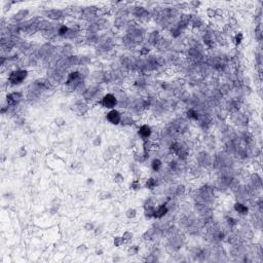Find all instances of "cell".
I'll return each instance as SVG.
<instances>
[{
  "instance_id": "cell-1",
  "label": "cell",
  "mask_w": 263,
  "mask_h": 263,
  "mask_svg": "<svg viewBox=\"0 0 263 263\" xmlns=\"http://www.w3.org/2000/svg\"><path fill=\"white\" fill-rule=\"evenodd\" d=\"M27 77H28V70L16 69L9 73V77H7V82L12 85H21Z\"/></svg>"
},
{
  "instance_id": "cell-2",
  "label": "cell",
  "mask_w": 263,
  "mask_h": 263,
  "mask_svg": "<svg viewBox=\"0 0 263 263\" xmlns=\"http://www.w3.org/2000/svg\"><path fill=\"white\" fill-rule=\"evenodd\" d=\"M100 104H101L102 107L106 108L108 110H112L115 109V107H117L118 101L116 99L115 95L112 93H108L103 95L101 101H100Z\"/></svg>"
},
{
  "instance_id": "cell-3",
  "label": "cell",
  "mask_w": 263,
  "mask_h": 263,
  "mask_svg": "<svg viewBox=\"0 0 263 263\" xmlns=\"http://www.w3.org/2000/svg\"><path fill=\"white\" fill-rule=\"evenodd\" d=\"M24 99V95L22 92L19 91H15L12 92V93H9L5 97V102L7 103L9 107H16L18 105H20V103L23 101Z\"/></svg>"
},
{
  "instance_id": "cell-4",
  "label": "cell",
  "mask_w": 263,
  "mask_h": 263,
  "mask_svg": "<svg viewBox=\"0 0 263 263\" xmlns=\"http://www.w3.org/2000/svg\"><path fill=\"white\" fill-rule=\"evenodd\" d=\"M196 164H199V167H211L212 166V156L207 151H199L196 154Z\"/></svg>"
},
{
  "instance_id": "cell-5",
  "label": "cell",
  "mask_w": 263,
  "mask_h": 263,
  "mask_svg": "<svg viewBox=\"0 0 263 263\" xmlns=\"http://www.w3.org/2000/svg\"><path fill=\"white\" fill-rule=\"evenodd\" d=\"M106 120L113 126H118V124H120L121 113L117 109L109 110L106 114Z\"/></svg>"
},
{
  "instance_id": "cell-6",
  "label": "cell",
  "mask_w": 263,
  "mask_h": 263,
  "mask_svg": "<svg viewBox=\"0 0 263 263\" xmlns=\"http://www.w3.org/2000/svg\"><path fill=\"white\" fill-rule=\"evenodd\" d=\"M44 17H47L50 21H59L65 17V10L58 9H47L44 12Z\"/></svg>"
},
{
  "instance_id": "cell-7",
  "label": "cell",
  "mask_w": 263,
  "mask_h": 263,
  "mask_svg": "<svg viewBox=\"0 0 263 263\" xmlns=\"http://www.w3.org/2000/svg\"><path fill=\"white\" fill-rule=\"evenodd\" d=\"M168 214H169V209H168L167 202H164L162 204H161L157 208H155L154 210V215L153 218L156 219V220H161L166 217Z\"/></svg>"
},
{
  "instance_id": "cell-8",
  "label": "cell",
  "mask_w": 263,
  "mask_h": 263,
  "mask_svg": "<svg viewBox=\"0 0 263 263\" xmlns=\"http://www.w3.org/2000/svg\"><path fill=\"white\" fill-rule=\"evenodd\" d=\"M29 9H19L15 15H12V22L13 24H20V23H23L25 22L26 18L29 16Z\"/></svg>"
},
{
  "instance_id": "cell-9",
  "label": "cell",
  "mask_w": 263,
  "mask_h": 263,
  "mask_svg": "<svg viewBox=\"0 0 263 263\" xmlns=\"http://www.w3.org/2000/svg\"><path fill=\"white\" fill-rule=\"evenodd\" d=\"M152 133H153L152 127L149 126V124H142V126L138 129V136H139L143 141L150 139Z\"/></svg>"
},
{
  "instance_id": "cell-10",
  "label": "cell",
  "mask_w": 263,
  "mask_h": 263,
  "mask_svg": "<svg viewBox=\"0 0 263 263\" xmlns=\"http://www.w3.org/2000/svg\"><path fill=\"white\" fill-rule=\"evenodd\" d=\"M73 107H74V110L76 111L77 113H79V114H82V115L85 114V113L88 112V109H89L88 102H85L83 99L76 100L74 104H73Z\"/></svg>"
},
{
  "instance_id": "cell-11",
  "label": "cell",
  "mask_w": 263,
  "mask_h": 263,
  "mask_svg": "<svg viewBox=\"0 0 263 263\" xmlns=\"http://www.w3.org/2000/svg\"><path fill=\"white\" fill-rule=\"evenodd\" d=\"M161 38V36L159 31H157V30H153V31H151L150 33L148 34L147 42H148L149 45H151V47H156V44L158 43Z\"/></svg>"
},
{
  "instance_id": "cell-12",
  "label": "cell",
  "mask_w": 263,
  "mask_h": 263,
  "mask_svg": "<svg viewBox=\"0 0 263 263\" xmlns=\"http://www.w3.org/2000/svg\"><path fill=\"white\" fill-rule=\"evenodd\" d=\"M55 28H56V26H55V24H54V22L50 20H41L38 24V31H41L42 33L50 31V30H53Z\"/></svg>"
},
{
  "instance_id": "cell-13",
  "label": "cell",
  "mask_w": 263,
  "mask_h": 263,
  "mask_svg": "<svg viewBox=\"0 0 263 263\" xmlns=\"http://www.w3.org/2000/svg\"><path fill=\"white\" fill-rule=\"evenodd\" d=\"M234 210L238 214V215H241V216H247V215L249 214L250 208H249L247 205L244 204V202H237L234 204Z\"/></svg>"
},
{
  "instance_id": "cell-14",
  "label": "cell",
  "mask_w": 263,
  "mask_h": 263,
  "mask_svg": "<svg viewBox=\"0 0 263 263\" xmlns=\"http://www.w3.org/2000/svg\"><path fill=\"white\" fill-rule=\"evenodd\" d=\"M78 80H83L82 78L80 77V74L77 70H74V71H70L68 74H67V78L66 81H65V85H70V83L76 82Z\"/></svg>"
},
{
  "instance_id": "cell-15",
  "label": "cell",
  "mask_w": 263,
  "mask_h": 263,
  "mask_svg": "<svg viewBox=\"0 0 263 263\" xmlns=\"http://www.w3.org/2000/svg\"><path fill=\"white\" fill-rule=\"evenodd\" d=\"M189 26H191L193 29H202V27L205 26V23H204V21H202V19L199 17V16L191 15V19H190Z\"/></svg>"
},
{
  "instance_id": "cell-16",
  "label": "cell",
  "mask_w": 263,
  "mask_h": 263,
  "mask_svg": "<svg viewBox=\"0 0 263 263\" xmlns=\"http://www.w3.org/2000/svg\"><path fill=\"white\" fill-rule=\"evenodd\" d=\"M186 115V119H189V120H193V121H197L199 118L200 113L199 112V110L195 109V108H188L185 112Z\"/></svg>"
},
{
  "instance_id": "cell-17",
  "label": "cell",
  "mask_w": 263,
  "mask_h": 263,
  "mask_svg": "<svg viewBox=\"0 0 263 263\" xmlns=\"http://www.w3.org/2000/svg\"><path fill=\"white\" fill-rule=\"evenodd\" d=\"M136 123L132 114H121L120 124L123 126H132Z\"/></svg>"
},
{
  "instance_id": "cell-18",
  "label": "cell",
  "mask_w": 263,
  "mask_h": 263,
  "mask_svg": "<svg viewBox=\"0 0 263 263\" xmlns=\"http://www.w3.org/2000/svg\"><path fill=\"white\" fill-rule=\"evenodd\" d=\"M250 184H252V185H254L255 187H258V188L261 189L262 187V178L261 176H260L258 173H253V174H251L250 176V182H249Z\"/></svg>"
},
{
  "instance_id": "cell-19",
  "label": "cell",
  "mask_w": 263,
  "mask_h": 263,
  "mask_svg": "<svg viewBox=\"0 0 263 263\" xmlns=\"http://www.w3.org/2000/svg\"><path fill=\"white\" fill-rule=\"evenodd\" d=\"M129 22H130V21L127 20V18L116 17L114 22H113V27H115V28L118 29V30H121V29L126 28Z\"/></svg>"
},
{
  "instance_id": "cell-20",
  "label": "cell",
  "mask_w": 263,
  "mask_h": 263,
  "mask_svg": "<svg viewBox=\"0 0 263 263\" xmlns=\"http://www.w3.org/2000/svg\"><path fill=\"white\" fill-rule=\"evenodd\" d=\"M159 185V180L156 178H153V177H150L148 178L147 180L145 181V188L146 189H149V190H154L157 186Z\"/></svg>"
},
{
  "instance_id": "cell-21",
  "label": "cell",
  "mask_w": 263,
  "mask_h": 263,
  "mask_svg": "<svg viewBox=\"0 0 263 263\" xmlns=\"http://www.w3.org/2000/svg\"><path fill=\"white\" fill-rule=\"evenodd\" d=\"M162 164H164V162H162L161 159L158 158V157H155V158H153L151 161L150 166L154 173H159L162 169Z\"/></svg>"
},
{
  "instance_id": "cell-22",
  "label": "cell",
  "mask_w": 263,
  "mask_h": 263,
  "mask_svg": "<svg viewBox=\"0 0 263 263\" xmlns=\"http://www.w3.org/2000/svg\"><path fill=\"white\" fill-rule=\"evenodd\" d=\"M115 152H116V147H115V146H110L109 148H107L106 150L103 152V158H104V161H109L110 159H112L113 156H114Z\"/></svg>"
},
{
  "instance_id": "cell-23",
  "label": "cell",
  "mask_w": 263,
  "mask_h": 263,
  "mask_svg": "<svg viewBox=\"0 0 263 263\" xmlns=\"http://www.w3.org/2000/svg\"><path fill=\"white\" fill-rule=\"evenodd\" d=\"M91 76L95 80V82L98 83V85L104 82V71H103V70H97V71H94L91 74Z\"/></svg>"
},
{
  "instance_id": "cell-24",
  "label": "cell",
  "mask_w": 263,
  "mask_h": 263,
  "mask_svg": "<svg viewBox=\"0 0 263 263\" xmlns=\"http://www.w3.org/2000/svg\"><path fill=\"white\" fill-rule=\"evenodd\" d=\"M224 221H225V224L227 225V227L230 228V229L234 228V227H237L238 225V220H237V219L234 218V217H232V216H230V215L225 216Z\"/></svg>"
},
{
  "instance_id": "cell-25",
  "label": "cell",
  "mask_w": 263,
  "mask_h": 263,
  "mask_svg": "<svg viewBox=\"0 0 263 263\" xmlns=\"http://www.w3.org/2000/svg\"><path fill=\"white\" fill-rule=\"evenodd\" d=\"M77 71L79 72L80 77L82 78L83 80H85L86 78L91 76V70L88 66H78Z\"/></svg>"
},
{
  "instance_id": "cell-26",
  "label": "cell",
  "mask_w": 263,
  "mask_h": 263,
  "mask_svg": "<svg viewBox=\"0 0 263 263\" xmlns=\"http://www.w3.org/2000/svg\"><path fill=\"white\" fill-rule=\"evenodd\" d=\"M151 19H152V16H151L150 10L145 9L144 10H143V12L140 15V17L138 20H139L140 22H142V23H147V22L151 20Z\"/></svg>"
},
{
  "instance_id": "cell-27",
  "label": "cell",
  "mask_w": 263,
  "mask_h": 263,
  "mask_svg": "<svg viewBox=\"0 0 263 263\" xmlns=\"http://www.w3.org/2000/svg\"><path fill=\"white\" fill-rule=\"evenodd\" d=\"M57 31H58V36L61 37V38H64V36L69 31V26L65 25V24H61L60 26L57 27Z\"/></svg>"
},
{
  "instance_id": "cell-28",
  "label": "cell",
  "mask_w": 263,
  "mask_h": 263,
  "mask_svg": "<svg viewBox=\"0 0 263 263\" xmlns=\"http://www.w3.org/2000/svg\"><path fill=\"white\" fill-rule=\"evenodd\" d=\"M70 66H80V56L73 55L68 58Z\"/></svg>"
},
{
  "instance_id": "cell-29",
  "label": "cell",
  "mask_w": 263,
  "mask_h": 263,
  "mask_svg": "<svg viewBox=\"0 0 263 263\" xmlns=\"http://www.w3.org/2000/svg\"><path fill=\"white\" fill-rule=\"evenodd\" d=\"M186 193V187L183 184L176 185V197H181Z\"/></svg>"
},
{
  "instance_id": "cell-30",
  "label": "cell",
  "mask_w": 263,
  "mask_h": 263,
  "mask_svg": "<svg viewBox=\"0 0 263 263\" xmlns=\"http://www.w3.org/2000/svg\"><path fill=\"white\" fill-rule=\"evenodd\" d=\"M154 210H155V207H147V208H144V217H145L146 219H147V220L153 218Z\"/></svg>"
},
{
  "instance_id": "cell-31",
  "label": "cell",
  "mask_w": 263,
  "mask_h": 263,
  "mask_svg": "<svg viewBox=\"0 0 263 263\" xmlns=\"http://www.w3.org/2000/svg\"><path fill=\"white\" fill-rule=\"evenodd\" d=\"M112 181L115 184H117V185H120V184H123L124 182V177L121 173H115L112 177Z\"/></svg>"
},
{
  "instance_id": "cell-32",
  "label": "cell",
  "mask_w": 263,
  "mask_h": 263,
  "mask_svg": "<svg viewBox=\"0 0 263 263\" xmlns=\"http://www.w3.org/2000/svg\"><path fill=\"white\" fill-rule=\"evenodd\" d=\"M141 188H142V185H141L139 179H135V180H133L131 184H130V189L133 191H138V190H141Z\"/></svg>"
},
{
  "instance_id": "cell-33",
  "label": "cell",
  "mask_w": 263,
  "mask_h": 263,
  "mask_svg": "<svg viewBox=\"0 0 263 263\" xmlns=\"http://www.w3.org/2000/svg\"><path fill=\"white\" fill-rule=\"evenodd\" d=\"M140 251V248L138 245H132L127 248V255L129 256H136Z\"/></svg>"
},
{
  "instance_id": "cell-34",
  "label": "cell",
  "mask_w": 263,
  "mask_h": 263,
  "mask_svg": "<svg viewBox=\"0 0 263 263\" xmlns=\"http://www.w3.org/2000/svg\"><path fill=\"white\" fill-rule=\"evenodd\" d=\"M232 32H234V28L232 27H230L228 24H225V25L222 27V32L221 34L223 35V36H230V35L232 34Z\"/></svg>"
},
{
  "instance_id": "cell-35",
  "label": "cell",
  "mask_w": 263,
  "mask_h": 263,
  "mask_svg": "<svg viewBox=\"0 0 263 263\" xmlns=\"http://www.w3.org/2000/svg\"><path fill=\"white\" fill-rule=\"evenodd\" d=\"M155 202L156 200L154 197L150 196V197H147L144 202H143V208H147V207H155Z\"/></svg>"
},
{
  "instance_id": "cell-36",
  "label": "cell",
  "mask_w": 263,
  "mask_h": 263,
  "mask_svg": "<svg viewBox=\"0 0 263 263\" xmlns=\"http://www.w3.org/2000/svg\"><path fill=\"white\" fill-rule=\"evenodd\" d=\"M205 143L209 148L215 147V138L213 136H211V135H208V136H206L205 138Z\"/></svg>"
},
{
  "instance_id": "cell-37",
  "label": "cell",
  "mask_w": 263,
  "mask_h": 263,
  "mask_svg": "<svg viewBox=\"0 0 263 263\" xmlns=\"http://www.w3.org/2000/svg\"><path fill=\"white\" fill-rule=\"evenodd\" d=\"M126 217L127 219H134L137 217V210L134 208H130L126 211Z\"/></svg>"
},
{
  "instance_id": "cell-38",
  "label": "cell",
  "mask_w": 263,
  "mask_h": 263,
  "mask_svg": "<svg viewBox=\"0 0 263 263\" xmlns=\"http://www.w3.org/2000/svg\"><path fill=\"white\" fill-rule=\"evenodd\" d=\"M111 197H112V194H111L110 191L103 190L99 193V199L100 200H107V199H110Z\"/></svg>"
},
{
  "instance_id": "cell-39",
  "label": "cell",
  "mask_w": 263,
  "mask_h": 263,
  "mask_svg": "<svg viewBox=\"0 0 263 263\" xmlns=\"http://www.w3.org/2000/svg\"><path fill=\"white\" fill-rule=\"evenodd\" d=\"M121 237H123L124 243H129V242H131V241H133V238H134V234H133L132 231L126 230V231L123 232Z\"/></svg>"
},
{
  "instance_id": "cell-40",
  "label": "cell",
  "mask_w": 263,
  "mask_h": 263,
  "mask_svg": "<svg viewBox=\"0 0 263 263\" xmlns=\"http://www.w3.org/2000/svg\"><path fill=\"white\" fill-rule=\"evenodd\" d=\"M15 124L17 126H26V119L24 116L22 115H18L17 117L15 118Z\"/></svg>"
},
{
  "instance_id": "cell-41",
  "label": "cell",
  "mask_w": 263,
  "mask_h": 263,
  "mask_svg": "<svg viewBox=\"0 0 263 263\" xmlns=\"http://www.w3.org/2000/svg\"><path fill=\"white\" fill-rule=\"evenodd\" d=\"M88 250V246L85 245V244H80V245H78L76 247V254L78 255H83L85 253H86Z\"/></svg>"
},
{
  "instance_id": "cell-42",
  "label": "cell",
  "mask_w": 263,
  "mask_h": 263,
  "mask_svg": "<svg viewBox=\"0 0 263 263\" xmlns=\"http://www.w3.org/2000/svg\"><path fill=\"white\" fill-rule=\"evenodd\" d=\"M150 50H151L150 47H148V45H143L139 50V55L140 57H148V55L150 54Z\"/></svg>"
},
{
  "instance_id": "cell-43",
  "label": "cell",
  "mask_w": 263,
  "mask_h": 263,
  "mask_svg": "<svg viewBox=\"0 0 263 263\" xmlns=\"http://www.w3.org/2000/svg\"><path fill=\"white\" fill-rule=\"evenodd\" d=\"M124 244V241L123 237H119V235H116V237H113V245H114V247H116V248H119V247H121Z\"/></svg>"
},
{
  "instance_id": "cell-44",
  "label": "cell",
  "mask_w": 263,
  "mask_h": 263,
  "mask_svg": "<svg viewBox=\"0 0 263 263\" xmlns=\"http://www.w3.org/2000/svg\"><path fill=\"white\" fill-rule=\"evenodd\" d=\"M54 123H55V124L58 127H63L66 126V120H65V118L63 116H58V117H56Z\"/></svg>"
},
{
  "instance_id": "cell-45",
  "label": "cell",
  "mask_w": 263,
  "mask_h": 263,
  "mask_svg": "<svg viewBox=\"0 0 263 263\" xmlns=\"http://www.w3.org/2000/svg\"><path fill=\"white\" fill-rule=\"evenodd\" d=\"M243 40H244V34L242 33V32H238V33H237L234 35V41L235 45H240L241 43H242Z\"/></svg>"
},
{
  "instance_id": "cell-46",
  "label": "cell",
  "mask_w": 263,
  "mask_h": 263,
  "mask_svg": "<svg viewBox=\"0 0 263 263\" xmlns=\"http://www.w3.org/2000/svg\"><path fill=\"white\" fill-rule=\"evenodd\" d=\"M95 227H96V226H95L94 222H91V221L85 222V225H83V229H85L86 232H92V231H94V230H95Z\"/></svg>"
},
{
  "instance_id": "cell-47",
  "label": "cell",
  "mask_w": 263,
  "mask_h": 263,
  "mask_svg": "<svg viewBox=\"0 0 263 263\" xmlns=\"http://www.w3.org/2000/svg\"><path fill=\"white\" fill-rule=\"evenodd\" d=\"M92 59L88 56H80V66H88V64H91Z\"/></svg>"
},
{
  "instance_id": "cell-48",
  "label": "cell",
  "mask_w": 263,
  "mask_h": 263,
  "mask_svg": "<svg viewBox=\"0 0 263 263\" xmlns=\"http://www.w3.org/2000/svg\"><path fill=\"white\" fill-rule=\"evenodd\" d=\"M206 15H207V17H209L210 19L216 18V17H217L216 9H212V7H209V9H207V10H206Z\"/></svg>"
},
{
  "instance_id": "cell-49",
  "label": "cell",
  "mask_w": 263,
  "mask_h": 263,
  "mask_svg": "<svg viewBox=\"0 0 263 263\" xmlns=\"http://www.w3.org/2000/svg\"><path fill=\"white\" fill-rule=\"evenodd\" d=\"M92 143H93V146H95V147H99V146H101L102 145V137L100 136V135L95 136L93 141H92Z\"/></svg>"
},
{
  "instance_id": "cell-50",
  "label": "cell",
  "mask_w": 263,
  "mask_h": 263,
  "mask_svg": "<svg viewBox=\"0 0 263 263\" xmlns=\"http://www.w3.org/2000/svg\"><path fill=\"white\" fill-rule=\"evenodd\" d=\"M176 9L181 10V9H189V3L188 2H177L176 3Z\"/></svg>"
},
{
  "instance_id": "cell-51",
  "label": "cell",
  "mask_w": 263,
  "mask_h": 263,
  "mask_svg": "<svg viewBox=\"0 0 263 263\" xmlns=\"http://www.w3.org/2000/svg\"><path fill=\"white\" fill-rule=\"evenodd\" d=\"M129 169L133 174H136V173L138 172V170H139V168H138V164H137L136 161H133V162H130Z\"/></svg>"
},
{
  "instance_id": "cell-52",
  "label": "cell",
  "mask_w": 263,
  "mask_h": 263,
  "mask_svg": "<svg viewBox=\"0 0 263 263\" xmlns=\"http://www.w3.org/2000/svg\"><path fill=\"white\" fill-rule=\"evenodd\" d=\"M27 149H26V147L25 146H22V147H20L19 148V150H18V156L19 157H25V156H27Z\"/></svg>"
},
{
  "instance_id": "cell-53",
  "label": "cell",
  "mask_w": 263,
  "mask_h": 263,
  "mask_svg": "<svg viewBox=\"0 0 263 263\" xmlns=\"http://www.w3.org/2000/svg\"><path fill=\"white\" fill-rule=\"evenodd\" d=\"M188 3H189V6H191V9H199L200 5H202V2L197 1V0H192V1L188 2Z\"/></svg>"
},
{
  "instance_id": "cell-54",
  "label": "cell",
  "mask_w": 263,
  "mask_h": 263,
  "mask_svg": "<svg viewBox=\"0 0 263 263\" xmlns=\"http://www.w3.org/2000/svg\"><path fill=\"white\" fill-rule=\"evenodd\" d=\"M227 24H228L230 27H232V28H234V27L237 26L238 22H237V18H235V17H230V18L228 19V23H227Z\"/></svg>"
},
{
  "instance_id": "cell-55",
  "label": "cell",
  "mask_w": 263,
  "mask_h": 263,
  "mask_svg": "<svg viewBox=\"0 0 263 263\" xmlns=\"http://www.w3.org/2000/svg\"><path fill=\"white\" fill-rule=\"evenodd\" d=\"M145 261L146 262H156V261H158V258L152 254H149L147 258L145 259Z\"/></svg>"
},
{
  "instance_id": "cell-56",
  "label": "cell",
  "mask_w": 263,
  "mask_h": 263,
  "mask_svg": "<svg viewBox=\"0 0 263 263\" xmlns=\"http://www.w3.org/2000/svg\"><path fill=\"white\" fill-rule=\"evenodd\" d=\"M103 230H104V226H103V225H99V226H97V227H95V234L96 235H99V234H101L102 232H103Z\"/></svg>"
},
{
  "instance_id": "cell-57",
  "label": "cell",
  "mask_w": 263,
  "mask_h": 263,
  "mask_svg": "<svg viewBox=\"0 0 263 263\" xmlns=\"http://www.w3.org/2000/svg\"><path fill=\"white\" fill-rule=\"evenodd\" d=\"M95 254L98 255V256H101V255L104 254V249H103L101 246H100V247H97L96 250H95Z\"/></svg>"
},
{
  "instance_id": "cell-58",
  "label": "cell",
  "mask_w": 263,
  "mask_h": 263,
  "mask_svg": "<svg viewBox=\"0 0 263 263\" xmlns=\"http://www.w3.org/2000/svg\"><path fill=\"white\" fill-rule=\"evenodd\" d=\"M58 211H59V207H56V206H50V213L51 214V215H56V214L58 213Z\"/></svg>"
},
{
  "instance_id": "cell-59",
  "label": "cell",
  "mask_w": 263,
  "mask_h": 263,
  "mask_svg": "<svg viewBox=\"0 0 263 263\" xmlns=\"http://www.w3.org/2000/svg\"><path fill=\"white\" fill-rule=\"evenodd\" d=\"M51 206H56V207H59L61 206V200H60L58 197H56V199H53V202H51Z\"/></svg>"
},
{
  "instance_id": "cell-60",
  "label": "cell",
  "mask_w": 263,
  "mask_h": 263,
  "mask_svg": "<svg viewBox=\"0 0 263 263\" xmlns=\"http://www.w3.org/2000/svg\"><path fill=\"white\" fill-rule=\"evenodd\" d=\"M81 168V164H80V162H78V161H74L72 164V169L73 170H75V171H77L78 169H80Z\"/></svg>"
},
{
  "instance_id": "cell-61",
  "label": "cell",
  "mask_w": 263,
  "mask_h": 263,
  "mask_svg": "<svg viewBox=\"0 0 263 263\" xmlns=\"http://www.w3.org/2000/svg\"><path fill=\"white\" fill-rule=\"evenodd\" d=\"M85 184L88 186H93L95 184V180L93 178H88V179H86V181H85Z\"/></svg>"
},
{
  "instance_id": "cell-62",
  "label": "cell",
  "mask_w": 263,
  "mask_h": 263,
  "mask_svg": "<svg viewBox=\"0 0 263 263\" xmlns=\"http://www.w3.org/2000/svg\"><path fill=\"white\" fill-rule=\"evenodd\" d=\"M12 197H13V194L12 193H10V192H6V193H4L3 194V199H12Z\"/></svg>"
},
{
  "instance_id": "cell-63",
  "label": "cell",
  "mask_w": 263,
  "mask_h": 263,
  "mask_svg": "<svg viewBox=\"0 0 263 263\" xmlns=\"http://www.w3.org/2000/svg\"><path fill=\"white\" fill-rule=\"evenodd\" d=\"M116 227H117V225H116V223H112L109 226V229L111 230V231H113L114 229H116Z\"/></svg>"
},
{
  "instance_id": "cell-64",
  "label": "cell",
  "mask_w": 263,
  "mask_h": 263,
  "mask_svg": "<svg viewBox=\"0 0 263 263\" xmlns=\"http://www.w3.org/2000/svg\"><path fill=\"white\" fill-rule=\"evenodd\" d=\"M112 260H113V261H119V260H120V258H119L117 255H116V256L114 255V256H113V258H112Z\"/></svg>"
}]
</instances>
